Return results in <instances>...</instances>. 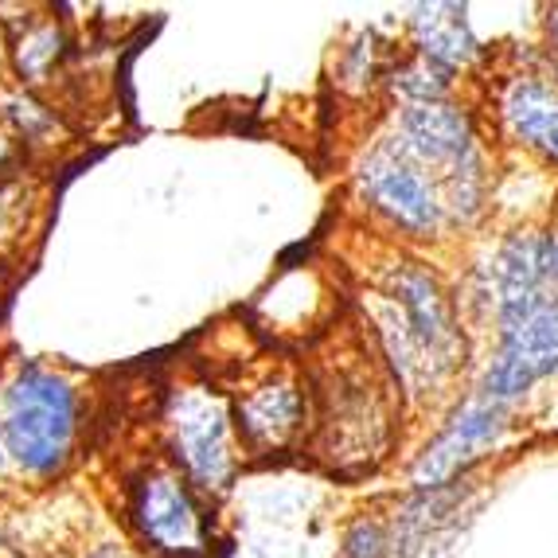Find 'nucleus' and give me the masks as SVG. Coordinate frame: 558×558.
Instances as JSON below:
<instances>
[{
  "label": "nucleus",
  "instance_id": "1",
  "mask_svg": "<svg viewBox=\"0 0 558 558\" xmlns=\"http://www.w3.org/2000/svg\"><path fill=\"white\" fill-rule=\"evenodd\" d=\"M372 320L407 395L438 391L465 363L461 308L426 262L395 258L375 274Z\"/></svg>",
  "mask_w": 558,
  "mask_h": 558
},
{
  "label": "nucleus",
  "instance_id": "2",
  "mask_svg": "<svg viewBox=\"0 0 558 558\" xmlns=\"http://www.w3.org/2000/svg\"><path fill=\"white\" fill-rule=\"evenodd\" d=\"M83 441V391L47 363H20L0 379V484H47L66 473Z\"/></svg>",
  "mask_w": 558,
  "mask_h": 558
},
{
  "label": "nucleus",
  "instance_id": "3",
  "mask_svg": "<svg viewBox=\"0 0 558 558\" xmlns=\"http://www.w3.org/2000/svg\"><path fill=\"white\" fill-rule=\"evenodd\" d=\"M168 461L187 476L199 496L231 493L239 473V446H234V410L207 383L172 387L160 410Z\"/></svg>",
  "mask_w": 558,
  "mask_h": 558
},
{
  "label": "nucleus",
  "instance_id": "4",
  "mask_svg": "<svg viewBox=\"0 0 558 558\" xmlns=\"http://www.w3.org/2000/svg\"><path fill=\"white\" fill-rule=\"evenodd\" d=\"M125 523L153 558L211 555V512L172 461H145L125 476Z\"/></svg>",
  "mask_w": 558,
  "mask_h": 558
},
{
  "label": "nucleus",
  "instance_id": "5",
  "mask_svg": "<svg viewBox=\"0 0 558 558\" xmlns=\"http://www.w3.org/2000/svg\"><path fill=\"white\" fill-rule=\"evenodd\" d=\"M355 196L402 239H441L449 227L441 184L414 165L391 137H379L355 165Z\"/></svg>",
  "mask_w": 558,
  "mask_h": 558
},
{
  "label": "nucleus",
  "instance_id": "6",
  "mask_svg": "<svg viewBox=\"0 0 558 558\" xmlns=\"http://www.w3.org/2000/svg\"><path fill=\"white\" fill-rule=\"evenodd\" d=\"M558 375V301H547L527 317L512 320L496 332V348L488 355L476 383V395L496 407L512 410L527 399L543 379Z\"/></svg>",
  "mask_w": 558,
  "mask_h": 558
},
{
  "label": "nucleus",
  "instance_id": "7",
  "mask_svg": "<svg viewBox=\"0 0 558 558\" xmlns=\"http://www.w3.org/2000/svg\"><path fill=\"white\" fill-rule=\"evenodd\" d=\"M508 422H512V410L508 407H496V402L481 399V395L465 399L418 453V461L410 469L414 488L418 493H434V488L453 484L457 476H465L476 457H481V449H493L504 438Z\"/></svg>",
  "mask_w": 558,
  "mask_h": 558
},
{
  "label": "nucleus",
  "instance_id": "8",
  "mask_svg": "<svg viewBox=\"0 0 558 558\" xmlns=\"http://www.w3.org/2000/svg\"><path fill=\"white\" fill-rule=\"evenodd\" d=\"M308 399L293 375H266L234 402V429L251 453H281L301 438Z\"/></svg>",
  "mask_w": 558,
  "mask_h": 558
},
{
  "label": "nucleus",
  "instance_id": "9",
  "mask_svg": "<svg viewBox=\"0 0 558 558\" xmlns=\"http://www.w3.org/2000/svg\"><path fill=\"white\" fill-rule=\"evenodd\" d=\"M496 118L508 141L547 168H558V78L550 83L535 71L508 75L496 86Z\"/></svg>",
  "mask_w": 558,
  "mask_h": 558
},
{
  "label": "nucleus",
  "instance_id": "10",
  "mask_svg": "<svg viewBox=\"0 0 558 558\" xmlns=\"http://www.w3.org/2000/svg\"><path fill=\"white\" fill-rule=\"evenodd\" d=\"M410 28H414V51L449 71H461L481 56V44L461 4H418L410 16Z\"/></svg>",
  "mask_w": 558,
  "mask_h": 558
},
{
  "label": "nucleus",
  "instance_id": "11",
  "mask_svg": "<svg viewBox=\"0 0 558 558\" xmlns=\"http://www.w3.org/2000/svg\"><path fill=\"white\" fill-rule=\"evenodd\" d=\"M63 51L66 36L56 20H39V24L24 28V36L12 44V63H16L20 83H44V78H51Z\"/></svg>",
  "mask_w": 558,
  "mask_h": 558
},
{
  "label": "nucleus",
  "instance_id": "12",
  "mask_svg": "<svg viewBox=\"0 0 558 558\" xmlns=\"http://www.w3.org/2000/svg\"><path fill=\"white\" fill-rule=\"evenodd\" d=\"M453 75L457 71H449V66L434 63V59L418 56V51H410V56L391 71V90L402 98V106L446 102L449 94H453Z\"/></svg>",
  "mask_w": 558,
  "mask_h": 558
},
{
  "label": "nucleus",
  "instance_id": "13",
  "mask_svg": "<svg viewBox=\"0 0 558 558\" xmlns=\"http://www.w3.org/2000/svg\"><path fill=\"white\" fill-rule=\"evenodd\" d=\"M0 121H4L12 137L20 141V149L47 145L59 130L56 110H47V106L39 102V98H32L28 90H4L0 94Z\"/></svg>",
  "mask_w": 558,
  "mask_h": 558
},
{
  "label": "nucleus",
  "instance_id": "14",
  "mask_svg": "<svg viewBox=\"0 0 558 558\" xmlns=\"http://www.w3.org/2000/svg\"><path fill=\"white\" fill-rule=\"evenodd\" d=\"M340 558H399L395 531L383 520H375V515H360V520L344 531Z\"/></svg>",
  "mask_w": 558,
  "mask_h": 558
},
{
  "label": "nucleus",
  "instance_id": "15",
  "mask_svg": "<svg viewBox=\"0 0 558 558\" xmlns=\"http://www.w3.org/2000/svg\"><path fill=\"white\" fill-rule=\"evenodd\" d=\"M32 187H24L20 177H0V251L12 246L28 223Z\"/></svg>",
  "mask_w": 558,
  "mask_h": 558
},
{
  "label": "nucleus",
  "instance_id": "16",
  "mask_svg": "<svg viewBox=\"0 0 558 558\" xmlns=\"http://www.w3.org/2000/svg\"><path fill=\"white\" fill-rule=\"evenodd\" d=\"M20 165H24V149H20V141L9 133V125L0 121V177H16Z\"/></svg>",
  "mask_w": 558,
  "mask_h": 558
},
{
  "label": "nucleus",
  "instance_id": "17",
  "mask_svg": "<svg viewBox=\"0 0 558 558\" xmlns=\"http://www.w3.org/2000/svg\"><path fill=\"white\" fill-rule=\"evenodd\" d=\"M547 286L558 298V223L547 227Z\"/></svg>",
  "mask_w": 558,
  "mask_h": 558
},
{
  "label": "nucleus",
  "instance_id": "18",
  "mask_svg": "<svg viewBox=\"0 0 558 558\" xmlns=\"http://www.w3.org/2000/svg\"><path fill=\"white\" fill-rule=\"evenodd\" d=\"M86 558H137V555H130L125 547H110V543H102V547H94Z\"/></svg>",
  "mask_w": 558,
  "mask_h": 558
}]
</instances>
